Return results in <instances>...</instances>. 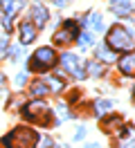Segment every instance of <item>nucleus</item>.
Here are the masks:
<instances>
[{"instance_id":"9b49d317","label":"nucleus","mask_w":135,"mask_h":148,"mask_svg":"<svg viewBox=\"0 0 135 148\" xmlns=\"http://www.w3.org/2000/svg\"><path fill=\"white\" fill-rule=\"evenodd\" d=\"M119 67H122V72H124L126 76H131L133 70H135V54H124L119 58Z\"/></svg>"},{"instance_id":"4468645a","label":"nucleus","mask_w":135,"mask_h":148,"mask_svg":"<svg viewBox=\"0 0 135 148\" xmlns=\"http://www.w3.org/2000/svg\"><path fill=\"white\" fill-rule=\"evenodd\" d=\"M92 40H95V36H92L90 32H83V34L79 36V47L81 49H88V47L92 45Z\"/></svg>"},{"instance_id":"f3484780","label":"nucleus","mask_w":135,"mask_h":148,"mask_svg":"<svg viewBox=\"0 0 135 148\" xmlns=\"http://www.w3.org/2000/svg\"><path fill=\"white\" fill-rule=\"evenodd\" d=\"M45 85H50V88H52V92L63 90V83L59 81V79H52V76H50V79H45Z\"/></svg>"},{"instance_id":"4be33fe9","label":"nucleus","mask_w":135,"mask_h":148,"mask_svg":"<svg viewBox=\"0 0 135 148\" xmlns=\"http://www.w3.org/2000/svg\"><path fill=\"white\" fill-rule=\"evenodd\" d=\"M41 146H43V148H52V139H47V137H45V141L41 144Z\"/></svg>"},{"instance_id":"dca6fc26","label":"nucleus","mask_w":135,"mask_h":148,"mask_svg":"<svg viewBox=\"0 0 135 148\" xmlns=\"http://www.w3.org/2000/svg\"><path fill=\"white\" fill-rule=\"evenodd\" d=\"M110 108H113V103H110V101H97V103H95V114H106Z\"/></svg>"},{"instance_id":"39448f33","label":"nucleus","mask_w":135,"mask_h":148,"mask_svg":"<svg viewBox=\"0 0 135 148\" xmlns=\"http://www.w3.org/2000/svg\"><path fill=\"white\" fill-rule=\"evenodd\" d=\"M74 36H79V27H77V23L68 20L61 29H56V34H54V43H56V45H68V43L74 40Z\"/></svg>"},{"instance_id":"0eeeda50","label":"nucleus","mask_w":135,"mask_h":148,"mask_svg":"<svg viewBox=\"0 0 135 148\" xmlns=\"http://www.w3.org/2000/svg\"><path fill=\"white\" fill-rule=\"evenodd\" d=\"M32 18H34V20H32V25L38 29V27H45V23H47V18H50V14H47L45 7L36 5V7H32Z\"/></svg>"},{"instance_id":"f03ea898","label":"nucleus","mask_w":135,"mask_h":148,"mask_svg":"<svg viewBox=\"0 0 135 148\" xmlns=\"http://www.w3.org/2000/svg\"><path fill=\"white\" fill-rule=\"evenodd\" d=\"M106 43L110 49H119V52H131L133 49V32L131 29H124L122 25H115L108 32Z\"/></svg>"},{"instance_id":"b1692460","label":"nucleus","mask_w":135,"mask_h":148,"mask_svg":"<svg viewBox=\"0 0 135 148\" xmlns=\"http://www.w3.org/2000/svg\"><path fill=\"white\" fill-rule=\"evenodd\" d=\"M16 83H18V85H23V83H25V74H20V76H18V79H16Z\"/></svg>"},{"instance_id":"9d476101","label":"nucleus","mask_w":135,"mask_h":148,"mask_svg":"<svg viewBox=\"0 0 135 148\" xmlns=\"http://www.w3.org/2000/svg\"><path fill=\"white\" fill-rule=\"evenodd\" d=\"M133 9V0H113V11L119 16H128Z\"/></svg>"},{"instance_id":"f257e3e1","label":"nucleus","mask_w":135,"mask_h":148,"mask_svg":"<svg viewBox=\"0 0 135 148\" xmlns=\"http://www.w3.org/2000/svg\"><path fill=\"white\" fill-rule=\"evenodd\" d=\"M36 141H38V135L32 128H25V126L11 130L5 137L7 148H36Z\"/></svg>"},{"instance_id":"393cba45","label":"nucleus","mask_w":135,"mask_h":148,"mask_svg":"<svg viewBox=\"0 0 135 148\" xmlns=\"http://www.w3.org/2000/svg\"><path fill=\"white\" fill-rule=\"evenodd\" d=\"M83 135H86V130H83V128H79V130H77V139H81Z\"/></svg>"},{"instance_id":"a211bd4d","label":"nucleus","mask_w":135,"mask_h":148,"mask_svg":"<svg viewBox=\"0 0 135 148\" xmlns=\"http://www.w3.org/2000/svg\"><path fill=\"white\" fill-rule=\"evenodd\" d=\"M88 72L92 74V76H101V74H104V67L99 63H88Z\"/></svg>"},{"instance_id":"412c9836","label":"nucleus","mask_w":135,"mask_h":148,"mask_svg":"<svg viewBox=\"0 0 135 148\" xmlns=\"http://www.w3.org/2000/svg\"><path fill=\"white\" fill-rule=\"evenodd\" d=\"M11 56L18 58V56H20V47H11Z\"/></svg>"},{"instance_id":"1a4fd4ad","label":"nucleus","mask_w":135,"mask_h":148,"mask_svg":"<svg viewBox=\"0 0 135 148\" xmlns=\"http://www.w3.org/2000/svg\"><path fill=\"white\" fill-rule=\"evenodd\" d=\"M34 38H36V27L29 20H25V23L20 25V40H23V43H32Z\"/></svg>"},{"instance_id":"ddd939ff","label":"nucleus","mask_w":135,"mask_h":148,"mask_svg":"<svg viewBox=\"0 0 135 148\" xmlns=\"http://www.w3.org/2000/svg\"><path fill=\"white\" fill-rule=\"evenodd\" d=\"M97 58H101L104 63H113V61H117V56L108 49V47H97Z\"/></svg>"},{"instance_id":"2eb2a0df","label":"nucleus","mask_w":135,"mask_h":148,"mask_svg":"<svg viewBox=\"0 0 135 148\" xmlns=\"http://www.w3.org/2000/svg\"><path fill=\"white\" fill-rule=\"evenodd\" d=\"M29 92L34 94V97H41V94L47 92V85H45V81H36V83H32V90Z\"/></svg>"},{"instance_id":"aec40b11","label":"nucleus","mask_w":135,"mask_h":148,"mask_svg":"<svg viewBox=\"0 0 135 148\" xmlns=\"http://www.w3.org/2000/svg\"><path fill=\"white\" fill-rule=\"evenodd\" d=\"M56 112H59V117H61V119H68V117H70V112L65 110V106H59V108H56Z\"/></svg>"},{"instance_id":"423d86ee","label":"nucleus","mask_w":135,"mask_h":148,"mask_svg":"<svg viewBox=\"0 0 135 148\" xmlns=\"http://www.w3.org/2000/svg\"><path fill=\"white\" fill-rule=\"evenodd\" d=\"M61 63H63V67H65V72H70L72 76H77V79H83V76H86L83 65H81V61L74 54H63Z\"/></svg>"},{"instance_id":"f8f14e48","label":"nucleus","mask_w":135,"mask_h":148,"mask_svg":"<svg viewBox=\"0 0 135 148\" xmlns=\"http://www.w3.org/2000/svg\"><path fill=\"white\" fill-rule=\"evenodd\" d=\"M86 25H88L92 32H101V29H104V20H101V14H97V11L88 14V18H86Z\"/></svg>"},{"instance_id":"7ed1b4c3","label":"nucleus","mask_w":135,"mask_h":148,"mask_svg":"<svg viewBox=\"0 0 135 148\" xmlns=\"http://www.w3.org/2000/svg\"><path fill=\"white\" fill-rule=\"evenodd\" d=\"M56 54H54V49L50 47H41L36 54H32V61H29V70L32 72H45V70H50L56 65Z\"/></svg>"},{"instance_id":"5701e85b","label":"nucleus","mask_w":135,"mask_h":148,"mask_svg":"<svg viewBox=\"0 0 135 148\" xmlns=\"http://www.w3.org/2000/svg\"><path fill=\"white\" fill-rule=\"evenodd\" d=\"M5 83H7V79H5V74H0V90L5 88Z\"/></svg>"},{"instance_id":"6e6552de","label":"nucleus","mask_w":135,"mask_h":148,"mask_svg":"<svg viewBox=\"0 0 135 148\" xmlns=\"http://www.w3.org/2000/svg\"><path fill=\"white\" fill-rule=\"evenodd\" d=\"M20 5H23V0H2V11H5V18L11 20L16 16V11L20 9Z\"/></svg>"},{"instance_id":"bb28decb","label":"nucleus","mask_w":135,"mask_h":148,"mask_svg":"<svg viewBox=\"0 0 135 148\" xmlns=\"http://www.w3.org/2000/svg\"><path fill=\"white\" fill-rule=\"evenodd\" d=\"M86 148H99V144H88Z\"/></svg>"},{"instance_id":"6ab92c4d","label":"nucleus","mask_w":135,"mask_h":148,"mask_svg":"<svg viewBox=\"0 0 135 148\" xmlns=\"http://www.w3.org/2000/svg\"><path fill=\"white\" fill-rule=\"evenodd\" d=\"M122 121H119V117H113V119H108V121H104V130H113L115 126H119Z\"/></svg>"},{"instance_id":"20e7f679","label":"nucleus","mask_w":135,"mask_h":148,"mask_svg":"<svg viewBox=\"0 0 135 148\" xmlns=\"http://www.w3.org/2000/svg\"><path fill=\"white\" fill-rule=\"evenodd\" d=\"M23 117L32 123H47L50 121V108L45 106V101H32L23 108Z\"/></svg>"},{"instance_id":"a878e982","label":"nucleus","mask_w":135,"mask_h":148,"mask_svg":"<svg viewBox=\"0 0 135 148\" xmlns=\"http://www.w3.org/2000/svg\"><path fill=\"white\" fill-rule=\"evenodd\" d=\"M54 5H59V7H63V5H65V2H68V0H52Z\"/></svg>"}]
</instances>
